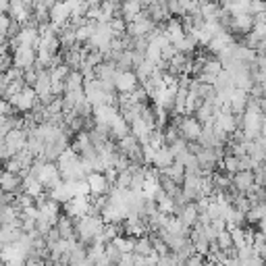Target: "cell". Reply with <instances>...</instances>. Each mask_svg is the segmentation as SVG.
<instances>
[{"mask_svg":"<svg viewBox=\"0 0 266 266\" xmlns=\"http://www.w3.org/2000/svg\"><path fill=\"white\" fill-rule=\"evenodd\" d=\"M214 244L218 246V250H221V252H227L229 248H233V239H231V233H229V231H221V233L216 235Z\"/></svg>","mask_w":266,"mask_h":266,"instance_id":"2e32d148","label":"cell"},{"mask_svg":"<svg viewBox=\"0 0 266 266\" xmlns=\"http://www.w3.org/2000/svg\"><path fill=\"white\" fill-rule=\"evenodd\" d=\"M8 27H10V19L4 17V15H0V36H6Z\"/></svg>","mask_w":266,"mask_h":266,"instance_id":"603a6c76","label":"cell"},{"mask_svg":"<svg viewBox=\"0 0 266 266\" xmlns=\"http://www.w3.org/2000/svg\"><path fill=\"white\" fill-rule=\"evenodd\" d=\"M262 173H264V179H266V163L262 165Z\"/></svg>","mask_w":266,"mask_h":266,"instance_id":"83f0119b","label":"cell"},{"mask_svg":"<svg viewBox=\"0 0 266 266\" xmlns=\"http://www.w3.org/2000/svg\"><path fill=\"white\" fill-rule=\"evenodd\" d=\"M202 73H208V75H214L218 77L223 73V65L218 63L216 59H204V71Z\"/></svg>","mask_w":266,"mask_h":266,"instance_id":"9a60e30c","label":"cell"},{"mask_svg":"<svg viewBox=\"0 0 266 266\" xmlns=\"http://www.w3.org/2000/svg\"><path fill=\"white\" fill-rule=\"evenodd\" d=\"M121 256H123V254H121L117 248H114L112 244H106V248H104V258H106L112 266H117V264H119Z\"/></svg>","mask_w":266,"mask_h":266,"instance_id":"d6986e66","label":"cell"},{"mask_svg":"<svg viewBox=\"0 0 266 266\" xmlns=\"http://www.w3.org/2000/svg\"><path fill=\"white\" fill-rule=\"evenodd\" d=\"M229 233H231V239H233V248H235V250L246 248V235H244V229L235 227V229H231Z\"/></svg>","mask_w":266,"mask_h":266,"instance_id":"ac0fdd59","label":"cell"},{"mask_svg":"<svg viewBox=\"0 0 266 266\" xmlns=\"http://www.w3.org/2000/svg\"><path fill=\"white\" fill-rule=\"evenodd\" d=\"M8 6H10L8 2H4V0H0V15H2L4 10H8Z\"/></svg>","mask_w":266,"mask_h":266,"instance_id":"484cf974","label":"cell"},{"mask_svg":"<svg viewBox=\"0 0 266 266\" xmlns=\"http://www.w3.org/2000/svg\"><path fill=\"white\" fill-rule=\"evenodd\" d=\"M137 88H140V82H137L133 71H119L117 77H114V89H117V94H121V96L131 94Z\"/></svg>","mask_w":266,"mask_h":266,"instance_id":"3957f363","label":"cell"},{"mask_svg":"<svg viewBox=\"0 0 266 266\" xmlns=\"http://www.w3.org/2000/svg\"><path fill=\"white\" fill-rule=\"evenodd\" d=\"M254 185V173L252 171H239L233 175V187L239 193H248Z\"/></svg>","mask_w":266,"mask_h":266,"instance_id":"ba28073f","label":"cell"},{"mask_svg":"<svg viewBox=\"0 0 266 266\" xmlns=\"http://www.w3.org/2000/svg\"><path fill=\"white\" fill-rule=\"evenodd\" d=\"M21 185H23V189H25V195H29V198H40L42 195V189H44V185L33 177V175H27L25 179L21 181Z\"/></svg>","mask_w":266,"mask_h":266,"instance_id":"7c38bea8","label":"cell"},{"mask_svg":"<svg viewBox=\"0 0 266 266\" xmlns=\"http://www.w3.org/2000/svg\"><path fill=\"white\" fill-rule=\"evenodd\" d=\"M198 216H200L198 206H195V202H189V204L183 206V210H181V214H179L177 218H179V221H181L185 227H187V229H191V227L198 225Z\"/></svg>","mask_w":266,"mask_h":266,"instance_id":"9c48e42d","label":"cell"},{"mask_svg":"<svg viewBox=\"0 0 266 266\" xmlns=\"http://www.w3.org/2000/svg\"><path fill=\"white\" fill-rule=\"evenodd\" d=\"M179 135L187 144H198L202 135V123L195 117H183L179 123Z\"/></svg>","mask_w":266,"mask_h":266,"instance_id":"6da1fadb","label":"cell"},{"mask_svg":"<svg viewBox=\"0 0 266 266\" xmlns=\"http://www.w3.org/2000/svg\"><path fill=\"white\" fill-rule=\"evenodd\" d=\"M21 185V177L15 175V173H8V171H2L0 173V189L4 193H13L19 189Z\"/></svg>","mask_w":266,"mask_h":266,"instance_id":"8fae6325","label":"cell"},{"mask_svg":"<svg viewBox=\"0 0 266 266\" xmlns=\"http://www.w3.org/2000/svg\"><path fill=\"white\" fill-rule=\"evenodd\" d=\"M117 266H133V254H123Z\"/></svg>","mask_w":266,"mask_h":266,"instance_id":"d4e9b609","label":"cell"},{"mask_svg":"<svg viewBox=\"0 0 266 266\" xmlns=\"http://www.w3.org/2000/svg\"><path fill=\"white\" fill-rule=\"evenodd\" d=\"M185 266H206V260L200 256V254H193V256H189L187 260H185Z\"/></svg>","mask_w":266,"mask_h":266,"instance_id":"44dd1931","label":"cell"},{"mask_svg":"<svg viewBox=\"0 0 266 266\" xmlns=\"http://www.w3.org/2000/svg\"><path fill=\"white\" fill-rule=\"evenodd\" d=\"M4 42V36H0V44H2Z\"/></svg>","mask_w":266,"mask_h":266,"instance_id":"f1b7e54d","label":"cell"},{"mask_svg":"<svg viewBox=\"0 0 266 266\" xmlns=\"http://www.w3.org/2000/svg\"><path fill=\"white\" fill-rule=\"evenodd\" d=\"M173 165H175V156L171 154L169 146H163L160 150H156V156H154V160H152V167H154L158 173L167 171V169L173 167Z\"/></svg>","mask_w":266,"mask_h":266,"instance_id":"8992f818","label":"cell"},{"mask_svg":"<svg viewBox=\"0 0 266 266\" xmlns=\"http://www.w3.org/2000/svg\"><path fill=\"white\" fill-rule=\"evenodd\" d=\"M36 50L33 48H15V56H13V67H17L19 71H25L36 65Z\"/></svg>","mask_w":266,"mask_h":266,"instance_id":"277c9868","label":"cell"},{"mask_svg":"<svg viewBox=\"0 0 266 266\" xmlns=\"http://www.w3.org/2000/svg\"><path fill=\"white\" fill-rule=\"evenodd\" d=\"M10 104L17 108V110H23V112H27L31 108H36V104H38V96H36V91H33V88L25 86L19 94H15L13 98H10Z\"/></svg>","mask_w":266,"mask_h":266,"instance_id":"7a4b0ae2","label":"cell"},{"mask_svg":"<svg viewBox=\"0 0 266 266\" xmlns=\"http://www.w3.org/2000/svg\"><path fill=\"white\" fill-rule=\"evenodd\" d=\"M231 104V112L233 114H244L246 112V104H248V94L241 89H233L227 100Z\"/></svg>","mask_w":266,"mask_h":266,"instance_id":"30bf717a","label":"cell"},{"mask_svg":"<svg viewBox=\"0 0 266 266\" xmlns=\"http://www.w3.org/2000/svg\"><path fill=\"white\" fill-rule=\"evenodd\" d=\"M112 187H117V189H123V191H127L131 187V171L127 169L125 173H119V177H117V181H114V185Z\"/></svg>","mask_w":266,"mask_h":266,"instance_id":"e0dca14e","label":"cell"},{"mask_svg":"<svg viewBox=\"0 0 266 266\" xmlns=\"http://www.w3.org/2000/svg\"><path fill=\"white\" fill-rule=\"evenodd\" d=\"M210 227L216 231V235L221 233V231H227V223L223 221V218H216V221H210Z\"/></svg>","mask_w":266,"mask_h":266,"instance_id":"cb8c5ba5","label":"cell"},{"mask_svg":"<svg viewBox=\"0 0 266 266\" xmlns=\"http://www.w3.org/2000/svg\"><path fill=\"white\" fill-rule=\"evenodd\" d=\"M140 13H142V2H135V0H131V2H123L121 4V19L125 23H131Z\"/></svg>","mask_w":266,"mask_h":266,"instance_id":"4fadbf2b","label":"cell"},{"mask_svg":"<svg viewBox=\"0 0 266 266\" xmlns=\"http://www.w3.org/2000/svg\"><path fill=\"white\" fill-rule=\"evenodd\" d=\"M256 167H260V165H256V163H254V160H252L248 154L239 158V171H254Z\"/></svg>","mask_w":266,"mask_h":266,"instance_id":"ffe728a7","label":"cell"},{"mask_svg":"<svg viewBox=\"0 0 266 266\" xmlns=\"http://www.w3.org/2000/svg\"><path fill=\"white\" fill-rule=\"evenodd\" d=\"M133 254H135V256H142V258L152 256V254H154V250H152V239H150L148 235H144V237H140V239H135Z\"/></svg>","mask_w":266,"mask_h":266,"instance_id":"5bb4252c","label":"cell"},{"mask_svg":"<svg viewBox=\"0 0 266 266\" xmlns=\"http://www.w3.org/2000/svg\"><path fill=\"white\" fill-rule=\"evenodd\" d=\"M54 229L59 231V235L61 239H75V223H73V218L71 216H67V214H61V218L56 221Z\"/></svg>","mask_w":266,"mask_h":266,"instance_id":"52a82bcc","label":"cell"},{"mask_svg":"<svg viewBox=\"0 0 266 266\" xmlns=\"http://www.w3.org/2000/svg\"><path fill=\"white\" fill-rule=\"evenodd\" d=\"M266 13V2H250V15H260Z\"/></svg>","mask_w":266,"mask_h":266,"instance_id":"7402d4cb","label":"cell"},{"mask_svg":"<svg viewBox=\"0 0 266 266\" xmlns=\"http://www.w3.org/2000/svg\"><path fill=\"white\" fill-rule=\"evenodd\" d=\"M88 185H89V193L94 195V198H98V195H106L110 191L112 185L106 181V177L102 175V173H91V175L86 179Z\"/></svg>","mask_w":266,"mask_h":266,"instance_id":"5b68a950","label":"cell"},{"mask_svg":"<svg viewBox=\"0 0 266 266\" xmlns=\"http://www.w3.org/2000/svg\"><path fill=\"white\" fill-rule=\"evenodd\" d=\"M260 110H262V114H266V98L260 100Z\"/></svg>","mask_w":266,"mask_h":266,"instance_id":"4316f807","label":"cell"}]
</instances>
